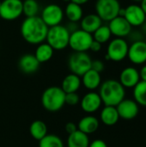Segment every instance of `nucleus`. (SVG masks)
<instances>
[{"label": "nucleus", "mask_w": 146, "mask_h": 147, "mask_svg": "<svg viewBox=\"0 0 146 147\" xmlns=\"http://www.w3.org/2000/svg\"><path fill=\"white\" fill-rule=\"evenodd\" d=\"M39 147H65V146L59 136L47 134L39 141Z\"/></svg>", "instance_id": "nucleus-30"}, {"label": "nucleus", "mask_w": 146, "mask_h": 147, "mask_svg": "<svg viewBox=\"0 0 146 147\" xmlns=\"http://www.w3.org/2000/svg\"><path fill=\"white\" fill-rule=\"evenodd\" d=\"M81 81L86 89L89 90H94L99 88L102 84L101 73L90 69L82 76Z\"/></svg>", "instance_id": "nucleus-20"}, {"label": "nucleus", "mask_w": 146, "mask_h": 147, "mask_svg": "<svg viewBox=\"0 0 146 147\" xmlns=\"http://www.w3.org/2000/svg\"><path fill=\"white\" fill-rule=\"evenodd\" d=\"M64 13H65V16L69 20V22H71L77 23L83 17V10L82 6L73 2H70L67 3Z\"/></svg>", "instance_id": "nucleus-24"}, {"label": "nucleus", "mask_w": 146, "mask_h": 147, "mask_svg": "<svg viewBox=\"0 0 146 147\" xmlns=\"http://www.w3.org/2000/svg\"><path fill=\"white\" fill-rule=\"evenodd\" d=\"M139 77H140V80L145 81L146 82V65H144L140 69V71H139Z\"/></svg>", "instance_id": "nucleus-36"}, {"label": "nucleus", "mask_w": 146, "mask_h": 147, "mask_svg": "<svg viewBox=\"0 0 146 147\" xmlns=\"http://www.w3.org/2000/svg\"><path fill=\"white\" fill-rule=\"evenodd\" d=\"M98 94L105 106L116 107L125 99L126 90L119 81L108 79L101 84Z\"/></svg>", "instance_id": "nucleus-2"}, {"label": "nucleus", "mask_w": 146, "mask_h": 147, "mask_svg": "<svg viewBox=\"0 0 146 147\" xmlns=\"http://www.w3.org/2000/svg\"><path fill=\"white\" fill-rule=\"evenodd\" d=\"M105 68V65H104V63L100 60V59H96V60H92V64H91V69L101 73L103 71Z\"/></svg>", "instance_id": "nucleus-32"}, {"label": "nucleus", "mask_w": 146, "mask_h": 147, "mask_svg": "<svg viewBox=\"0 0 146 147\" xmlns=\"http://www.w3.org/2000/svg\"><path fill=\"white\" fill-rule=\"evenodd\" d=\"M65 104H68L70 106H75L80 102V97L77 94V92L67 93L65 94Z\"/></svg>", "instance_id": "nucleus-31"}, {"label": "nucleus", "mask_w": 146, "mask_h": 147, "mask_svg": "<svg viewBox=\"0 0 146 147\" xmlns=\"http://www.w3.org/2000/svg\"><path fill=\"white\" fill-rule=\"evenodd\" d=\"M48 27L40 16L26 17L21 24V34L24 40L31 45H39L46 40Z\"/></svg>", "instance_id": "nucleus-1"}, {"label": "nucleus", "mask_w": 146, "mask_h": 147, "mask_svg": "<svg viewBox=\"0 0 146 147\" xmlns=\"http://www.w3.org/2000/svg\"><path fill=\"white\" fill-rule=\"evenodd\" d=\"M92 36L94 40H96L102 45L110 40L112 34L108 25H102L92 34Z\"/></svg>", "instance_id": "nucleus-29"}, {"label": "nucleus", "mask_w": 146, "mask_h": 147, "mask_svg": "<svg viewBox=\"0 0 146 147\" xmlns=\"http://www.w3.org/2000/svg\"><path fill=\"white\" fill-rule=\"evenodd\" d=\"M40 11V5L37 0H24L22 1V14L26 17L37 16Z\"/></svg>", "instance_id": "nucleus-28"}, {"label": "nucleus", "mask_w": 146, "mask_h": 147, "mask_svg": "<svg viewBox=\"0 0 146 147\" xmlns=\"http://www.w3.org/2000/svg\"><path fill=\"white\" fill-rule=\"evenodd\" d=\"M70 34L71 33L66 27L59 24L48 28L46 41L52 47L53 50H64L69 47Z\"/></svg>", "instance_id": "nucleus-4"}, {"label": "nucleus", "mask_w": 146, "mask_h": 147, "mask_svg": "<svg viewBox=\"0 0 146 147\" xmlns=\"http://www.w3.org/2000/svg\"><path fill=\"white\" fill-rule=\"evenodd\" d=\"M133 98L139 106L146 107V82L140 80L133 88Z\"/></svg>", "instance_id": "nucleus-27"}, {"label": "nucleus", "mask_w": 146, "mask_h": 147, "mask_svg": "<svg viewBox=\"0 0 146 147\" xmlns=\"http://www.w3.org/2000/svg\"><path fill=\"white\" fill-rule=\"evenodd\" d=\"M145 145H146V138H145Z\"/></svg>", "instance_id": "nucleus-43"}, {"label": "nucleus", "mask_w": 146, "mask_h": 147, "mask_svg": "<svg viewBox=\"0 0 146 147\" xmlns=\"http://www.w3.org/2000/svg\"><path fill=\"white\" fill-rule=\"evenodd\" d=\"M101 49H102V44L99 43L98 41L93 40V41H92V43L90 45L89 50H91L94 53H97V52L101 51Z\"/></svg>", "instance_id": "nucleus-35"}, {"label": "nucleus", "mask_w": 146, "mask_h": 147, "mask_svg": "<svg viewBox=\"0 0 146 147\" xmlns=\"http://www.w3.org/2000/svg\"><path fill=\"white\" fill-rule=\"evenodd\" d=\"M29 133L34 140L40 141L47 135V127L45 122L37 120L31 123L29 127Z\"/></svg>", "instance_id": "nucleus-26"}, {"label": "nucleus", "mask_w": 146, "mask_h": 147, "mask_svg": "<svg viewBox=\"0 0 146 147\" xmlns=\"http://www.w3.org/2000/svg\"><path fill=\"white\" fill-rule=\"evenodd\" d=\"M102 104V99L96 92H89L80 100L81 109L89 114L96 112L101 108Z\"/></svg>", "instance_id": "nucleus-16"}, {"label": "nucleus", "mask_w": 146, "mask_h": 147, "mask_svg": "<svg viewBox=\"0 0 146 147\" xmlns=\"http://www.w3.org/2000/svg\"><path fill=\"white\" fill-rule=\"evenodd\" d=\"M92 59L86 53L74 52L68 59V67L71 73L82 77L85 72L91 69Z\"/></svg>", "instance_id": "nucleus-5"}, {"label": "nucleus", "mask_w": 146, "mask_h": 147, "mask_svg": "<svg viewBox=\"0 0 146 147\" xmlns=\"http://www.w3.org/2000/svg\"><path fill=\"white\" fill-rule=\"evenodd\" d=\"M102 25V19L96 14H89L82 18L80 21V28L85 32L93 34L98 28Z\"/></svg>", "instance_id": "nucleus-19"}, {"label": "nucleus", "mask_w": 146, "mask_h": 147, "mask_svg": "<svg viewBox=\"0 0 146 147\" xmlns=\"http://www.w3.org/2000/svg\"><path fill=\"white\" fill-rule=\"evenodd\" d=\"M89 147H108V145L102 140H95L94 141L89 143Z\"/></svg>", "instance_id": "nucleus-34"}, {"label": "nucleus", "mask_w": 146, "mask_h": 147, "mask_svg": "<svg viewBox=\"0 0 146 147\" xmlns=\"http://www.w3.org/2000/svg\"><path fill=\"white\" fill-rule=\"evenodd\" d=\"M65 16L63 9L56 3H50L45 6L40 13V18L48 27L59 25Z\"/></svg>", "instance_id": "nucleus-9"}, {"label": "nucleus", "mask_w": 146, "mask_h": 147, "mask_svg": "<svg viewBox=\"0 0 146 147\" xmlns=\"http://www.w3.org/2000/svg\"><path fill=\"white\" fill-rule=\"evenodd\" d=\"M145 13L141 9L140 5L130 4L125 8L124 18L132 27H139L145 23Z\"/></svg>", "instance_id": "nucleus-14"}, {"label": "nucleus", "mask_w": 146, "mask_h": 147, "mask_svg": "<svg viewBox=\"0 0 146 147\" xmlns=\"http://www.w3.org/2000/svg\"><path fill=\"white\" fill-rule=\"evenodd\" d=\"M81 84H82V81L80 77L73 73H71L65 76V78L63 79L61 89L65 94L73 93V92H77L79 90Z\"/></svg>", "instance_id": "nucleus-22"}, {"label": "nucleus", "mask_w": 146, "mask_h": 147, "mask_svg": "<svg viewBox=\"0 0 146 147\" xmlns=\"http://www.w3.org/2000/svg\"><path fill=\"white\" fill-rule=\"evenodd\" d=\"M89 0H71V2L75 3H77L79 5H83V4H85L86 3H88Z\"/></svg>", "instance_id": "nucleus-37"}, {"label": "nucleus", "mask_w": 146, "mask_h": 147, "mask_svg": "<svg viewBox=\"0 0 146 147\" xmlns=\"http://www.w3.org/2000/svg\"><path fill=\"white\" fill-rule=\"evenodd\" d=\"M93 36L91 34L83 31L81 28L71 33L69 40V47L74 52H87L89 50L90 45L93 41Z\"/></svg>", "instance_id": "nucleus-8"}, {"label": "nucleus", "mask_w": 146, "mask_h": 147, "mask_svg": "<svg viewBox=\"0 0 146 147\" xmlns=\"http://www.w3.org/2000/svg\"><path fill=\"white\" fill-rule=\"evenodd\" d=\"M100 119L101 121L106 126L111 127L115 125L120 120V116L116 109V107L105 106L101 111Z\"/></svg>", "instance_id": "nucleus-21"}, {"label": "nucleus", "mask_w": 146, "mask_h": 147, "mask_svg": "<svg viewBox=\"0 0 146 147\" xmlns=\"http://www.w3.org/2000/svg\"><path fill=\"white\" fill-rule=\"evenodd\" d=\"M99 125L100 122L96 117L93 115H87L83 117L79 121L77 124V129L83 134L89 135L96 132L99 128Z\"/></svg>", "instance_id": "nucleus-18"}, {"label": "nucleus", "mask_w": 146, "mask_h": 147, "mask_svg": "<svg viewBox=\"0 0 146 147\" xmlns=\"http://www.w3.org/2000/svg\"><path fill=\"white\" fill-rule=\"evenodd\" d=\"M40 62L35 56L31 53L22 55L18 61V67L20 71L25 74H33L36 72L40 67Z\"/></svg>", "instance_id": "nucleus-17"}, {"label": "nucleus", "mask_w": 146, "mask_h": 147, "mask_svg": "<svg viewBox=\"0 0 146 147\" xmlns=\"http://www.w3.org/2000/svg\"><path fill=\"white\" fill-rule=\"evenodd\" d=\"M133 2H141L142 0H133Z\"/></svg>", "instance_id": "nucleus-41"}, {"label": "nucleus", "mask_w": 146, "mask_h": 147, "mask_svg": "<svg viewBox=\"0 0 146 147\" xmlns=\"http://www.w3.org/2000/svg\"><path fill=\"white\" fill-rule=\"evenodd\" d=\"M143 26L145 27V28H146V16H145V23L143 24Z\"/></svg>", "instance_id": "nucleus-39"}, {"label": "nucleus", "mask_w": 146, "mask_h": 147, "mask_svg": "<svg viewBox=\"0 0 146 147\" xmlns=\"http://www.w3.org/2000/svg\"><path fill=\"white\" fill-rule=\"evenodd\" d=\"M77 130V126L73 122H68L65 125V131L68 134H71Z\"/></svg>", "instance_id": "nucleus-33"}, {"label": "nucleus", "mask_w": 146, "mask_h": 147, "mask_svg": "<svg viewBox=\"0 0 146 147\" xmlns=\"http://www.w3.org/2000/svg\"><path fill=\"white\" fill-rule=\"evenodd\" d=\"M89 135L78 129L69 134L67 138V147H89Z\"/></svg>", "instance_id": "nucleus-23"}, {"label": "nucleus", "mask_w": 146, "mask_h": 147, "mask_svg": "<svg viewBox=\"0 0 146 147\" xmlns=\"http://www.w3.org/2000/svg\"><path fill=\"white\" fill-rule=\"evenodd\" d=\"M53 53L54 50L49 44H47L46 42H42L37 46L34 55L40 62V64H41L49 61L52 58Z\"/></svg>", "instance_id": "nucleus-25"}, {"label": "nucleus", "mask_w": 146, "mask_h": 147, "mask_svg": "<svg viewBox=\"0 0 146 147\" xmlns=\"http://www.w3.org/2000/svg\"><path fill=\"white\" fill-rule=\"evenodd\" d=\"M65 93L61 87L52 86L44 90L41 96V103L43 108L49 112H57L60 110L64 105Z\"/></svg>", "instance_id": "nucleus-3"}, {"label": "nucleus", "mask_w": 146, "mask_h": 147, "mask_svg": "<svg viewBox=\"0 0 146 147\" xmlns=\"http://www.w3.org/2000/svg\"><path fill=\"white\" fill-rule=\"evenodd\" d=\"M128 43L123 38H115L112 40L107 48L105 59L114 62L124 60L128 53Z\"/></svg>", "instance_id": "nucleus-7"}, {"label": "nucleus", "mask_w": 146, "mask_h": 147, "mask_svg": "<svg viewBox=\"0 0 146 147\" xmlns=\"http://www.w3.org/2000/svg\"><path fill=\"white\" fill-rule=\"evenodd\" d=\"M108 26L112 35H114L116 38H124L130 35L133 28L124 17L120 16L111 20Z\"/></svg>", "instance_id": "nucleus-13"}, {"label": "nucleus", "mask_w": 146, "mask_h": 147, "mask_svg": "<svg viewBox=\"0 0 146 147\" xmlns=\"http://www.w3.org/2000/svg\"><path fill=\"white\" fill-rule=\"evenodd\" d=\"M121 6L118 0H97L96 3V14L103 22H110L119 16Z\"/></svg>", "instance_id": "nucleus-6"}, {"label": "nucleus", "mask_w": 146, "mask_h": 147, "mask_svg": "<svg viewBox=\"0 0 146 147\" xmlns=\"http://www.w3.org/2000/svg\"><path fill=\"white\" fill-rule=\"evenodd\" d=\"M140 81L139 71L133 66L126 67L123 69L120 74L119 82L126 89H133L137 84Z\"/></svg>", "instance_id": "nucleus-15"}, {"label": "nucleus", "mask_w": 146, "mask_h": 147, "mask_svg": "<svg viewBox=\"0 0 146 147\" xmlns=\"http://www.w3.org/2000/svg\"><path fill=\"white\" fill-rule=\"evenodd\" d=\"M0 6H1V0H0Z\"/></svg>", "instance_id": "nucleus-42"}, {"label": "nucleus", "mask_w": 146, "mask_h": 147, "mask_svg": "<svg viewBox=\"0 0 146 147\" xmlns=\"http://www.w3.org/2000/svg\"><path fill=\"white\" fill-rule=\"evenodd\" d=\"M127 57L134 65H143L146 62V41H133L128 48Z\"/></svg>", "instance_id": "nucleus-11"}, {"label": "nucleus", "mask_w": 146, "mask_h": 147, "mask_svg": "<svg viewBox=\"0 0 146 147\" xmlns=\"http://www.w3.org/2000/svg\"><path fill=\"white\" fill-rule=\"evenodd\" d=\"M140 3H141L140 7H141V9H143V11L145 13V15H146V0H142Z\"/></svg>", "instance_id": "nucleus-38"}, {"label": "nucleus", "mask_w": 146, "mask_h": 147, "mask_svg": "<svg viewBox=\"0 0 146 147\" xmlns=\"http://www.w3.org/2000/svg\"><path fill=\"white\" fill-rule=\"evenodd\" d=\"M63 1H64V2H66L67 3H70V2H71V0H63Z\"/></svg>", "instance_id": "nucleus-40"}, {"label": "nucleus", "mask_w": 146, "mask_h": 147, "mask_svg": "<svg viewBox=\"0 0 146 147\" xmlns=\"http://www.w3.org/2000/svg\"><path fill=\"white\" fill-rule=\"evenodd\" d=\"M22 14V0H3L0 6V17L5 21H14Z\"/></svg>", "instance_id": "nucleus-10"}, {"label": "nucleus", "mask_w": 146, "mask_h": 147, "mask_svg": "<svg viewBox=\"0 0 146 147\" xmlns=\"http://www.w3.org/2000/svg\"><path fill=\"white\" fill-rule=\"evenodd\" d=\"M116 109L120 118L131 121L139 115V106L133 99H124L116 106Z\"/></svg>", "instance_id": "nucleus-12"}]
</instances>
